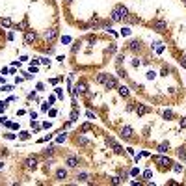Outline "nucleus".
Wrapping results in <instances>:
<instances>
[{
    "instance_id": "ea45409f",
    "label": "nucleus",
    "mask_w": 186,
    "mask_h": 186,
    "mask_svg": "<svg viewBox=\"0 0 186 186\" xmlns=\"http://www.w3.org/2000/svg\"><path fill=\"white\" fill-rule=\"evenodd\" d=\"M6 138L8 140H15V134H11V132H10V134H6Z\"/></svg>"
},
{
    "instance_id": "49530a36",
    "label": "nucleus",
    "mask_w": 186,
    "mask_h": 186,
    "mask_svg": "<svg viewBox=\"0 0 186 186\" xmlns=\"http://www.w3.org/2000/svg\"><path fill=\"white\" fill-rule=\"evenodd\" d=\"M183 2H184V4H186V0H183Z\"/></svg>"
},
{
    "instance_id": "412c9836",
    "label": "nucleus",
    "mask_w": 186,
    "mask_h": 186,
    "mask_svg": "<svg viewBox=\"0 0 186 186\" xmlns=\"http://www.w3.org/2000/svg\"><path fill=\"white\" fill-rule=\"evenodd\" d=\"M104 141H106V145H108V147H114V145H116V140H114L112 136H106Z\"/></svg>"
},
{
    "instance_id": "f3484780",
    "label": "nucleus",
    "mask_w": 186,
    "mask_h": 186,
    "mask_svg": "<svg viewBox=\"0 0 186 186\" xmlns=\"http://www.w3.org/2000/svg\"><path fill=\"white\" fill-rule=\"evenodd\" d=\"M65 177H67V171H65L63 167H61V169H58V171H56V179H58V180H63Z\"/></svg>"
},
{
    "instance_id": "7ed1b4c3",
    "label": "nucleus",
    "mask_w": 186,
    "mask_h": 186,
    "mask_svg": "<svg viewBox=\"0 0 186 186\" xmlns=\"http://www.w3.org/2000/svg\"><path fill=\"white\" fill-rule=\"evenodd\" d=\"M151 160H153V162H158V164H160V167H162V169H166V167L169 169V167L173 166V162H171L169 158H166V156H153Z\"/></svg>"
},
{
    "instance_id": "1a4fd4ad",
    "label": "nucleus",
    "mask_w": 186,
    "mask_h": 186,
    "mask_svg": "<svg viewBox=\"0 0 186 186\" xmlns=\"http://www.w3.org/2000/svg\"><path fill=\"white\" fill-rule=\"evenodd\" d=\"M86 84L84 82H78L76 86H74V90H73V95H78V93H86Z\"/></svg>"
},
{
    "instance_id": "5701e85b",
    "label": "nucleus",
    "mask_w": 186,
    "mask_h": 186,
    "mask_svg": "<svg viewBox=\"0 0 186 186\" xmlns=\"http://www.w3.org/2000/svg\"><path fill=\"white\" fill-rule=\"evenodd\" d=\"M121 183H125L123 177H112V184H121Z\"/></svg>"
},
{
    "instance_id": "39448f33",
    "label": "nucleus",
    "mask_w": 186,
    "mask_h": 186,
    "mask_svg": "<svg viewBox=\"0 0 186 186\" xmlns=\"http://www.w3.org/2000/svg\"><path fill=\"white\" fill-rule=\"evenodd\" d=\"M56 37H58V28H50V30H47V32H45V39H47V41L52 43Z\"/></svg>"
},
{
    "instance_id": "0eeeda50",
    "label": "nucleus",
    "mask_w": 186,
    "mask_h": 186,
    "mask_svg": "<svg viewBox=\"0 0 186 186\" xmlns=\"http://www.w3.org/2000/svg\"><path fill=\"white\" fill-rule=\"evenodd\" d=\"M35 37H37V34L34 32V30H26V34H24V43H34L35 41Z\"/></svg>"
},
{
    "instance_id": "a18cd8bd",
    "label": "nucleus",
    "mask_w": 186,
    "mask_h": 186,
    "mask_svg": "<svg viewBox=\"0 0 186 186\" xmlns=\"http://www.w3.org/2000/svg\"><path fill=\"white\" fill-rule=\"evenodd\" d=\"M65 2H73V0H65Z\"/></svg>"
},
{
    "instance_id": "c756f323",
    "label": "nucleus",
    "mask_w": 186,
    "mask_h": 186,
    "mask_svg": "<svg viewBox=\"0 0 186 186\" xmlns=\"http://www.w3.org/2000/svg\"><path fill=\"white\" fill-rule=\"evenodd\" d=\"M179 125H180V128H186V117H180Z\"/></svg>"
},
{
    "instance_id": "dca6fc26",
    "label": "nucleus",
    "mask_w": 186,
    "mask_h": 186,
    "mask_svg": "<svg viewBox=\"0 0 186 186\" xmlns=\"http://www.w3.org/2000/svg\"><path fill=\"white\" fill-rule=\"evenodd\" d=\"M177 156H179V158H183V160L186 158V145H180V147L177 149Z\"/></svg>"
},
{
    "instance_id": "e433bc0d",
    "label": "nucleus",
    "mask_w": 186,
    "mask_h": 186,
    "mask_svg": "<svg viewBox=\"0 0 186 186\" xmlns=\"http://www.w3.org/2000/svg\"><path fill=\"white\" fill-rule=\"evenodd\" d=\"M121 34H123V35H128V34H130V30H128V28H123Z\"/></svg>"
},
{
    "instance_id": "9d476101",
    "label": "nucleus",
    "mask_w": 186,
    "mask_h": 186,
    "mask_svg": "<svg viewBox=\"0 0 186 186\" xmlns=\"http://www.w3.org/2000/svg\"><path fill=\"white\" fill-rule=\"evenodd\" d=\"M147 112H151V108H149V106L138 104V108H136V114H138V116H143V114H147Z\"/></svg>"
},
{
    "instance_id": "a211bd4d",
    "label": "nucleus",
    "mask_w": 186,
    "mask_h": 186,
    "mask_svg": "<svg viewBox=\"0 0 186 186\" xmlns=\"http://www.w3.org/2000/svg\"><path fill=\"white\" fill-rule=\"evenodd\" d=\"M117 91H119V95H121V97H127L128 95V87L127 86H117Z\"/></svg>"
},
{
    "instance_id": "6ab92c4d",
    "label": "nucleus",
    "mask_w": 186,
    "mask_h": 186,
    "mask_svg": "<svg viewBox=\"0 0 186 186\" xmlns=\"http://www.w3.org/2000/svg\"><path fill=\"white\" fill-rule=\"evenodd\" d=\"M125 23H128V24H138V23H140V19H138V17H132V15H128L127 19H125Z\"/></svg>"
},
{
    "instance_id": "9b49d317",
    "label": "nucleus",
    "mask_w": 186,
    "mask_h": 186,
    "mask_svg": "<svg viewBox=\"0 0 186 186\" xmlns=\"http://www.w3.org/2000/svg\"><path fill=\"white\" fill-rule=\"evenodd\" d=\"M108 76H110V74H106V73H99V74L95 76V82H97V84H104L106 80H108Z\"/></svg>"
},
{
    "instance_id": "f03ea898",
    "label": "nucleus",
    "mask_w": 186,
    "mask_h": 186,
    "mask_svg": "<svg viewBox=\"0 0 186 186\" xmlns=\"http://www.w3.org/2000/svg\"><path fill=\"white\" fill-rule=\"evenodd\" d=\"M153 30H156L158 34H164L167 30V23L164 19H154L153 21Z\"/></svg>"
},
{
    "instance_id": "b1692460",
    "label": "nucleus",
    "mask_w": 186,
    "mask_h": 186,
    "mask_svg": "<svg viewBox=\"0 0 186 186\" xmlns=\"http://www.w3.org/2000/svg\"><path fill=\"white\" fill-rule=\"evenodd\" d=\"M162 116H164V119H167V121H169V119L173 117V112H171V110H166V112H164Z\"/></svg>"
},
{
    "instance_id": "473e14b6",
    "label": "nucleus",
    "mask_w": 186,
    "mask_h": 186,
    "mask_svg": "<svg viewBox=\"0 0 186 186\" xmlns=\"http://www.w3.org/2000/svg\"><path fill=\"white\" fill-rule=\"evenodd\" d=\"M48 108H50V104H48V101H47V103H43V106H41V110H43V112H45V110H48Z\"/></svg>"
},
{
    "instance_id": "cd10ccee",
    "label": "nucleus",
    "mask_w": 186,
    "mask_h": 186,
    "mask_svg": "<svg viewBox=\"0 0 186 186\" xmlns=\"http://www.w3.org/2000/svg\"><path fill=\"white\" fill-rule=\"evenodd\" d=\"M82 132H87V130H91V125L90 123H86V125H82V128H80Z\"/></svg>"
},
{
    "instance_id": "c85d7f7f",
    "label": "nucleus",
    "mask_w": 186,
    "mask_h": 186,
    "mask_svg": "<svg viewBox=\"0 0 186 186\" xmlns=\"http://www.w3.org/2000/svg\"><path fill=\"white\" fill-rule=\"evenodd\" d=\"M76 179L78 180H87V175L86 173H80V175H76Z\"/></svg>"
},
{
    "instance_id": "f704fd0d",
    "label": "nucleus",
    "mask_w": 186,
    "mask_h": 186,
    "mask_svg": "<svg viewBox=\"0 0 186 186\" xmlns=\"http://www.w3.org/2000/svg\"><path fill=\"white\" fill-rule=\"evenodd\" d=\"M108 52H110V54H114V52H116V45H110L108 47Z\"/></svg>"
},
{
    "instance_id": "c9c22d12",
    "label": "nucleus",
    "mask_w": 186,
    "mask_h": 186,
    "mask_svg": "<svg viewBox=\"0 0 186 186\" xmlns=\"http://www.w3.org/2000/svg\"><path fill=\"white\" fill-rule=\"evenodd\" d=\"M143 179H151V171H149V169L143 173Z\"/></svg>"
},
{
    "instance_id": "f8f14e48",
    "label": "nucleus",
    "mask_w": 186,
    "mask_h": 186,
    "mask_svg": "<svg viewBox=\"0 0 186 186\" xmlns=\"http://www.w3.org/2000/svg\"><path fill=\"white\" fill-rule=\"evenodd\" d=\"M65 164H67L69 167H76V166H78V158H76V156H67Z\"/></svg>"
},
{
    "instance_id": "2f4dec72",
    "label": "nucleus",
    "mask_w": 186,
    "mask_h": 186,
    "mask_svg": "<svg viewBox=\"0 0 186 186\" xmlns=\"http://www.w3.org/2000/svg\"><path fill=\"white\" fill-rule=\"evenodd\" d=\"M78 47H80V41H74V45H73V52H76V50H78Z\"/></svg>"
},
{
    "instance_id": "bb28decb",
    "label": "nucleus",
    "mask_w": 186,
    "mask_h": 186,
    "mask_svg": "<svg viewBox=\"0 0 186 186\" xmlns=\"http://www.w3.org/2000/svg\"><path fill=\"white\" fill-rule=\"evenodd\" d=\"M114 151H116L117 154H121V153H123V147H121V145H117V143H116V145H114Z\"/></svg>"
},
{
    "instance_id": "6e6552de",
    "label": "nucleus",
    "mask_w": 186,
    "mask_h": 186,
    "mask_svg": "<svg viewBox=\"0 0 186 186\" xmlns=\"http://www.w3.org/2000/svg\"><path fill=\"white\" fill-rule=\"evenodd\" d=\"M104 87H106V90H116V87H117V80L114 76H108V80L104 82Z\"/></svg>"
},
{
    "instance_id": "de8ad7c7",
    "label": "nucleus",
    "mask_w": 186,
    "mask_h": 186,
    "mask_svg": "<svg viewBox=\"0 0 186 186\" xmlns=\"http://www.w3.org/2000/svg\"><path fill=\"white\" fill-rule=\"evenodd\" d=\"M184 162H186V158H184Z\"/></svg>"
},
{
    "instance_id": "4be33fe9",
    "label": "nucleus",
    "mask_w": 186,
    "mask_h": 186,
    "mask_svg": "<svg viewBox=\"0 0 186 186\" xmlns=\"http://www.w3.org/2000/svg\"><path fill=\"white\" fill-rule=\"evenodd\" d=\"M128 48H130V50H138V48H140V41H136V39H134V41H130Z\"/></svg>"
},
{
    "instance_id": "79ce46f5",
    "label": "nucleus",
    "mask_w": 186,
    "mask_h": 186,
    "mask_svg": "<svg viewBox=\"0 0 186 186\" xmlns=\"http://www.w3.org/2000/svg\"><path fill=\"white\" fill-rule=\"evenodd\" d=\"M180 65H183V67L186 69V58H180Z\"/></svg>"
},
{
    "instance_id": "72a5a7b5",
    "label": "nucleus",
    "mask_w": 186,
    "mask_h": 186,
    "mask_svg": "<svg viewBox=\"0 0 186 186\" xmlns=\"http://www.w3.org/2000/svg\"><path fill=\"white\" fill-rule=\"evenodd\" d=\"M28 136H30L28 132H21V140H28Z\"/></svg>"
},
{
    "instance_id": "4468645a",
    "label": "nucleus",
    "mask_w": 186,
    "mask_h": 186,
    "mask_svg": "<svg viewBox=\"0 0 186 186\" xmlns=\"http://www.w3.org/2000/svg\"><path fill=\"white\" fill-rule=\"evenodd\" d=\"M76 143H78V145H90V140H87L86 136L78 134V136H76Z\"/></svg>"
},
{
    "instance_id": "2eb2a0df",
    "label": "nucleus",
    "mask_w": 186,
    "mask_h": 186,
    "mask_svg": "<svg viewBox=\"0 0 186 186\" xmlns=\"http://www.w3.org/2000/svg\"><path fill=\"white\" fill-rule=\"evenodd\" d=\"M13 28H15V30H24V32H26V30H28V21H23V23H19V24H15V26H13Z\"/></svg>"
},
{
    "instance_id": "c03bdc74",
    "label": "nucleus",
    "mask_w": 186,
    "mask_h": 186,
    "mask_svg": "<svg viewBox=\"0 0 186 186\" xmlns=\"http://www.w3.org/2000/svg\"><path fill=\"white\" fill-rule=\"evenodd\" d=\"M2 167H4V164H2V162H0V169H2Z\"/></svg>"
},
{
    "instance_id": "a19ab883",
    "label": "nucleus",
    "mask_w": 186,
    "mask_h": 186,
    "mask_svg": "<svg viewBox=\"0 0 186 186\" xmlns=\"http://www.w3.org/2000/svg\"><path fill=\"white\" fill-rule=\"evenodd\" d=\"M87 117H90V119H95V114H93L91 110H90V112H87Z\"/></svg>"
},
{
    "instance_id": "ddd939ff",
    "label": "nucleus",
    "mask_w": 186,
    "mask_h": 186,
    "mask_svg": "<svg viewBox=\"0 0 186 186\" xmlns=\"http://www.w3.org/2000/svg\"><path fill=\"white\" fill-rule=\"evenodd\" d=\"M169 149H171L169 141H162V143L158 145V151H160V153H167V151H169Z\"/></svg>"
},
{
    "instance_id": "7c9ffc66",
    "label": "nucleus",
    "mask_w": 186,
    "mask_h": 186,
    "mask_svg": "<svg viewBox=\"0 0 186 186\" xmlns=\"http://www.w3.org/2000/svg\"><path fill=\"white\" fill-rule=\"evenodd\" d=\"M136 106H134V103H128V106H127V112H132Z\"/></svg>"
},
{
    "instance_id": "20e7f679",
    "label": "nucleus",
    "mask_w": 186,
    "mask_h": 186,
    "mask_svg": "<svg viewBox=\"0 0 186 186\" xmlns=\"http://www.w3.org/2000/svg\"><path fill=\"white\" fill-rule=\"evenodd\" d=\"M24 166H26V169H35L37 167V156H30V158H26L24 160Z\"/></svg>"
},
{
    "instance_id": "423d86ee",
    "label": "nucleus",
    "mask_w": 186,
    "mask_h": 186,
    "mask_svg": "<svg viewBox=\"0 0 186 186\" xmlns=\"http://www.w3.org/2000/svg\"><path fill=\"white\" fill-rule=\"evenodd\" d=\"M132 134H134V128H132V127H123L121 128V136H123V138H125V140H132Z\"/></svg>"
},
{
    "instance_id": "aec40b11",
    "label": "nucleus",
    "mask_w": 186,
    "mask_h": 186,
    "mask_svg": "<svg viewBox=\"0 0 186 186\" xmlns=\"http://www.w3.org/2000/svg\"><path fill=\"white\" fill-rule=\"evenodd\" d=\"M0 24H2V26H6V28H10V26H13V24H11V19H10V17H4V19H0Z\"/></svg>"
},
{
    "instance_id": "37998d69",
    "label": "nucleus",
    "mask_w": 186,
    "mask_h": 186,
    "mask_svg": "<svg viewBox=\"0 0 186 186\" xmlns=\"http://www.w3.org/2000/svg\"><path fill=\"white\" fill-rule=\"evenodd\" d=\"M4 108H6V103H0V112H2Z\"/></svg>"
},
{
    "instance_id": "58836bf2",
    "label": "nucleus",
    "mask_w": 186,
    "mask_h": 186,
    "mask_svg": "<svg viewBox=\"0 0 186 186\" xmlns=\"http://www.w3.org/2000/svg\"><path fill=\"white\" fill-rule=\"evenodd\" d=\"M52 153H54V149H52V147H48V149H45V154H52Z\"/></svg>"
},
{
    "instance_id": "f257e3e1",
    "label": "nucleus",
    "mask_w": 186,
    "mask_h": 186,
    "mask_svg": "<svg viewBox=\"0 0 186 186\" xmlns=\"http://www.w3.org/2000/svg\"><path fill=\"white\" fill-rule=\"evenodd\" d=\"M128 15H130V13H128L127 8L123 6V4H117V6L114 8V11H112V21H125Z\"/></svg>"
},
{
    "instance_id": "a878e982",
    "label": "nucleus",
    "mask_w": 186,
    "mask_h": 186,
    "mask_svg": "<svg viewBox=\"0 0 186 186\" xmlns=\"http://www.w3.org/2000/svg\"><path fill=\"white\" fill-rule=\"evenodd\" d=\"M76 117H78V110L74 108L73 112H71V119H69V121H76Z\"/></svg>"
},
{
    "instance_id": "4c0bfd02",
    "label": "nucleus",
    "mask_w": 186,
    "mask_h": 186,
    "mask_svg": "<svg viewBox=\"0 0 186 186\" xmlns=\"http://www.w3.org/2000/svg\"><path fill=\"white\" fill-rule=\"evenodd\" d=\"M41 63H43V65H50V61H48V58H43Z\"/></svg>"
},
{
    "instance_id": "393cba45",
    "label": "nucleus",
    "mask_w": 186,
    "mask_h": 186,
    "mask_svg": "<svg viewBox=\"0 0 186 186\" xmlns=\"http://www.w3.org/2000/svg\"><path fill=\"white\" fill-rule=\"evenodd\" d=\"M171 167H173V171H175V173H183V166H180V164H173Z\"/></svg>"
}]
</instances>
